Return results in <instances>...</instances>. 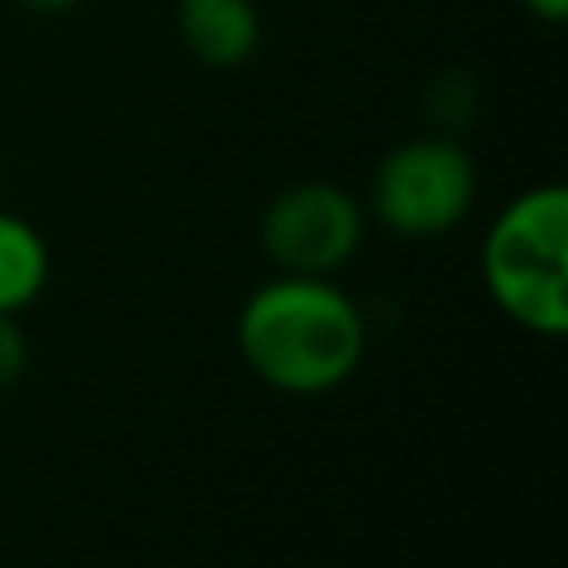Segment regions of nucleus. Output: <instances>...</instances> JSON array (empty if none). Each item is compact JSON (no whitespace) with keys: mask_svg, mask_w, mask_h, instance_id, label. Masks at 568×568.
<instances>
[{"mask_svg":"<svg viewBox=\"0 0 568 568\" xmlns=\"http://www.w3.org/2000/svg\"><path fill=\"white\" fill-rule=\"evenodd\" d=\"M0 178H4V173H0Z\"/></svg>","mask_w":568,"mask_h":568,"instance_id":"11","label":"nucleus"},{"mask_svg":"<svg viewBox=\"0 0 568 568\" xmlns=\"http://www.w3.org/2000/svg\"><path fill=\"white\" fill-rule=\"evenodd\" d=\"M257 240L280 275H337L364 244V209L346 186L306 178L262 209Z\"/></svg>","mask_w":568,"mask_h":568,"instance_id":"4","label":"nucleus"},{"mask_svg":"<svg viewBox=\"0 0 568 568\" xmlns=\"http://www.w3.org/2000/svg\"><path fill=\"white\" fill-rule=\"evenodd\" d=\"M49 284V244L44 235L18 217L0 209V315H18L27 311Z\"/></svg>","mask_w":568,"mask_h":568,"instance_id":"6","label":"nucleus"},{"mask_svg":"<svg viewBox=\"0 0 568 568\" xmlns=\"http://www.w3.org/2000/svg\"><path fill=\"white\" fill-rule=\"evenodd\" d=\"M537 22H546V27H559L564 18H568V0H519Z\"/></svg>","mask_w":568,"mask_h":568,"instance_id":"9","label":"nucleus"},{"mask_svg":"<svg viewBox=\"0 0 568 568\" xmlns=\"http://www.w3.org/2000/svg\"><path fill=\"white\" fill-rule=\"evenodd\" d=\"M240 359L271 390L311 399L337 390L364 359V311L333 275H280L257 284L235 315Z\"/></svg>","mask_w":568,"mask_h":568,"instance_id":"1","label":"nucleus"},{"mask_svg":"<svg viewBox=\"0 0 568 568\" xmlns=\"http://www.w3.org/2000/svg\"><path fill=\"white\" fill-rule=\"evenodd\" d=\"M493 306L532 337L568 333V191L541 182L501 204L479 244Z\"/></svg>","mask_w":568,"mask_h":568,"instance_id":"2","label":"nucleus"},{"mask_svg":"<svg viewBox=\"0 0 568 568\" xmlns=\"http://www.w3.org/2000/svg\"><path fill=\"white\" fill-rule=\"evenodd\" d=\"M178 36L195 62L235 71L257 53L262 18L253 0H178Z\"/></svg>","mask_w":568,"mask_h":568,"instance_id":"5","label":"nucleus"},{"mask_svg":"<svg viewBox=\"0 0 568 568\" xmlns=\"http://www.w3.org/2000/svg\"><path fill=\"white\" fill-rule=\"evenodd\" d=\"M426 115L435 120V133H457L475 120V106H479V84L470 80V71L462 67H448L439 71L430 84H426Z\"/></svg>","mask_w":568,"mask_h":568,"instance_id":"7","label":"nucleus"},{"mask_svg":"<svg viewBox=\"0 0 568 568\" xmlns=\"http://www.w3.org/2000/svg\"><path fill=\"white\" fill-rule=\"evenodd\" d=\"M27 13H40V18H58V13H67V9H75L80 0H18Z\"/></svg>","mask_w":568,"mask_h":568,"instance_id":"10","label":"nucleus"},{"mask_svg":"<svg viewBox=\"0 0 568 568\" xmlns=\"http://www.w3.org/2000/svg\"><path fill=\"white\" fill-rule=\"evenodd\" d=\"M479 195L470 151L453 133H417L390 146L368 182L373 217L404 240H435L466 222Z\"/></svg>","mask_w":568,"mask_h":568,"instance_id":"3","label":"nucleus"},{"mask_svg":"<svg viewBox=\"0 0 568 568\" xmlns=\"http://www.w3.org/2000/svg\"><path fill=\"white\" fill-rule=\"evenodd\" d=\"M27 368V333L13 315H0V386H9Z\"/></svg>","mask_w":568,"mask_h":568,"instance_id":"8","label":"nucleus"}]
</instances>
